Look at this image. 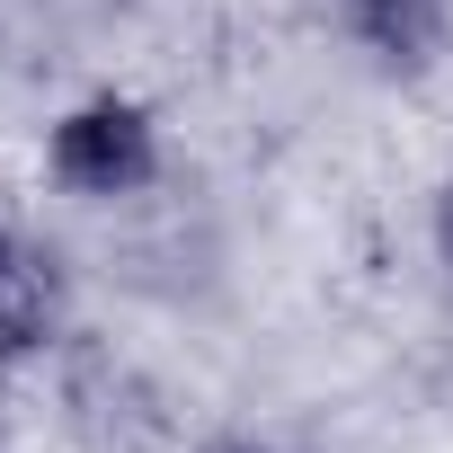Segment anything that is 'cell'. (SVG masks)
Wrapping results in <instances>:
<instances>
[{
    "label": "cell",
    "instance_id": "obj_1",
    "mask_svg": "<svg viewBox=\"0 0 453 453\" xmlns=\"http://www.w3.org/2000/svg\"><path fill=\"white\" fill-rule=\"evenodd\" d=\"M45 178L81 204H134L169 178V134L142 98L125 89H89L45 125Z\"/></svg>",
    "mask_w": 453,
    "mask_h": 453
},
{
    "label": "cell",
    "instance_id": "obj_3",
    "mask_svg": "<svg viewBox=\"0 0 453 453\" xmlns=\"http://www.w3.org/2000/svg\"><path fill=\"white\" fill-rule=\"evenodd\" d=\"M356 45H373L382 63H426L444 36V0H338Z\"/></svg>",
    "mask_w": 453,
    "mask_h": 453
},
{
    "label": "cell",
    "instance_id": "obj_2",
    "mask_svg": "<svg viewBox=\"0 0 453 453\" xmlns=\"http://www.w3.org/2000/svg\"><path fill=\"white\" fill-rule=\"evenodd\" d=\"M72 329V267L27 222H0V382L27 373Z\"/></svg>",
    "mask_w": 453,
    "mask_h": 453
},
{
    "label": "cell",
    "instance_id": "obj_4",
    "mask_svg": "<svg viewBox=\"0 0 453 453\" xmlns=\"http://www.w3.org/2000/svg\"><path fill=\"white\" fill-rule=\"evenodd\" d=\"M426 250H435V267L453 276V178L435 187V204H426Z\"/></svg>",
    "mask_w": 453,
    "mask_h": 453
}]
</instances>
